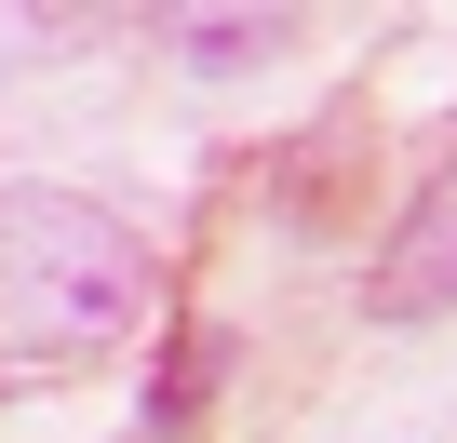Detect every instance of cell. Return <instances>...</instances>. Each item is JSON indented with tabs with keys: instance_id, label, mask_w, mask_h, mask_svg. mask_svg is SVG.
<instances>
[{
	"instance_id": "1",
	"label": "cell",
	"mask_w": 457,
	"mask_h": 443,
	"mask_svg": "<svg viewBox=\"0 0 457 443\" xmlns=\"http://www.w3.org/2000/svg\"><path fill=\"white\" fill-rule=\"evenodd\" d=\"M148 323V242L81 188H0V390L95 376Z\"/></svg>"
},
{
	"instance_id": "2",
	"label": "cell",
	"mask_w": 457,
	"mask_h": 443,
	"mask_svg": "<svg viewBox=\"0 0 457 443\" xmlns=\"http://www.w3.org/2000/svg\"><path fill=\"white\" fill-rule=\"evenodd\" d=\"M363 309L377 323H430V309H457V148L417 175V201L390 215V242H377V269H363Z\"/></svg>"
},
{
	"instance_id": "3",
	"label": "cell",
	"mask_w": 457,
	"mask_h": 443,
	"mask_svg": "<svg viewBox=\"0 0 457 443\" xmlns=\"http://www.w3.org/2000/svg\"><path fill=\"white\" fill-rule=\"evenodd\" d=\"M228 363H243V336L228 323H175V349H162V390H148V443H188L202 416H215V390H228Z\"/></svg>"
},
{
	"instance_id": "4",
	"label": "cell",
	"mask_w": 457,
	"mask_h": 443,
	"mask_svg": "<svg viewBox=\"0 0 457 443\" xmlns=\"http://www.w3.org/2000/svg\"><path fill=\"white\" fill-rule=\"evenodd\" d=\"M175 41H188V68H270L310 41V14H188Z\"/></svg>"
}]
</instances>
